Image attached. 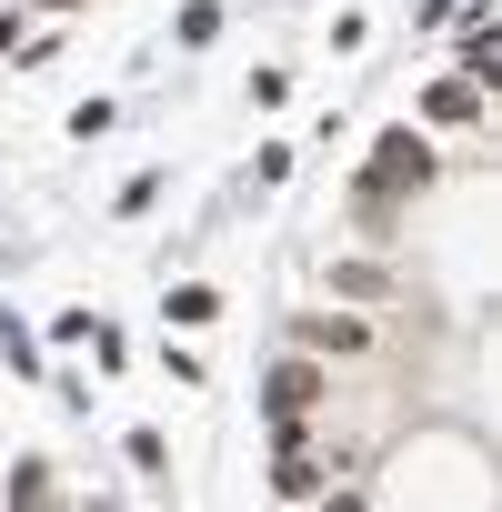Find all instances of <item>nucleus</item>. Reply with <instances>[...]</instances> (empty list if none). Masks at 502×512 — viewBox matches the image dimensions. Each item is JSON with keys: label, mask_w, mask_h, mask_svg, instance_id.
<instances>
[{"label": "nucleus", "mask_w": 502, "mask_h": 512, "mask_svg": "<svg viewBox=\"0 0 502 512\" xmlns=\"http://www.w3.org/2000/svg\"><path fill=\"white\" fill-rule=\"evenodd\" d=\"M21 51V11H0V61H11Z\"/></svg>", "instance_id": "ddd939ff"}, {"label": "nucleus", "mask_w": 502, "mask_h": 512, "mask_svg": "<svg viewBox=\"0 0 502 512\" xmlns=\"http://www.w3.org/2000/svg\"><path fill=\"white\" fill-rule=\"evenodd\" d=\"M432 171H442V151H432L412 121H392V131L362 151V171H352V211H362V221H392L412 191H432Z\"/></svg>", "instance_id": "f257e3e1"}, {"label": "nucleus", "mask_w": 502, "mask_h": 512, "mask_svg": "<svg viewBox=\"0 0 502 512\" xmlns=\"http://www.w3.org/2000/svg\"><path fill=\"white\" fill-rule=\"evenodd\" d=\"M0 352H11V372H21V382H41V342L21 332V312H11V302H0Z\"/></svg>", "instance_id": "6e6552de"}, {"label": "nucleus", "mask_w": 502, "mask_h": 512, "mask_svg": "<svg viewBox=\"0 0 502 512\" xmlns=\"http://www.w3.org/2000/svg\"><path fill=\"white\" fill-rule=\"evenodd\" d=\"M292 342H302V352H362L372 332H362L352 312H302V322H292Z\"/></svg>", "instance_id": "423d86ee"}, {"label": "nucleus", "mask_w": 502, "mask_h": 512, "mask_svg": "<svg viewBox=\"0 0 502 512\" xmlns=\"http://www.w3.org/2000/svg\"><path fill=\"white\" fill-rule=\"evenodd\" d=\"M31 11H81V0H31Z\"/></svg>", "instance_id": "4468645a"}, {"label": "nucleus", "mask_w": 502, "mask_h": 512, "mask_svg": "<svg viewBox=\"0 0 502 512\" xmlns=\"http://www.w3.org/2000/svg\"><path fill=\"white\" fill-rule=\"evenodd\" d=\"M482 101H492V91H482L472 71H442V81L422 91V131H472V121H482Z\"/></svg>", "instance_id": "20e7f679"}, {"label": "nucleus", "mask_w": 502, "mask_h": 512, "mask_svg": "<svg viewBox=\"0 0 502 512\" xmlns=\"http://www.w3.org/2000/svg\"><path fill=\"white\" fill-rule=\"evenodd\" d=\"M322 402H332V372H322L312 352L272 362V382H262V422H272V432H302V422H312Z\"/></svg>", "instance_id": "f03ea898"}, {"label": "nucleus", "mask_w": 502, "mask_h": 512, "mask_svg": "<svg viewBox=\"0 0 502 512\" xmlns=\"http://www.w3.org/2000/svg\"><path fill=\"white\" fill-rule=\"evenodd\" d=\"M101 131H111V101H101V91H91V101H81V111H71V141H101Z\"/></svg>", "instance_id": "f8f14e48"}, {"label": "nucleus", "mask_w": 502, "mask_h": 512, "mask_svg": "<svg viewBox=\"0 0 502 512\" xmlns=\"http://www.w3.org/2000/svg\"><path fill=\"white\" fill-rule=\"evenodd\" d=\"M171 41H181V51H211V41H221V0H181Z\"/></svg>", "instance_id": "0eeeda50"}, {"label": "nucleus", "mask_w": 502, "mask_h": 512, "mask_svg": "<svg viewBox=\"0 0 502 512\" xmlns=\"http://www.w3.org/2000/svg\"><path fill=\"white\" fill-rule=\"evenodd\" d=\"M221 312H231V302H221L211 282H171V292H161V322H171V332H211Z\"/></svg>", "instance_id": "39448f33"}, {"label": "nucleus", "mask_w": 502, "mask_h": 512, "mask_svg": "<svg viewBox=\"0 0 502 512\" xmlns=\"http://www.w3.org/2000/svg\"><path fill=\"white\" fill-rule=\"evenodd\" d=\"M151 201H161V171H131V181H121V221H141Z\"/></svg>", "instance_id": "9d476101"}, {"label": "nucleus", "mask_w": 502, "mask_h": 512, "mask_svg": "<svg viewBox=\"0 0 502 512\" xmlns=\"http://www.w3.org/2000/svg\"><path fill=\"white\" fill-rule=\"evenodd\" d=\"M131 462H141L151 482H171V442H161V432H131Z\"/></svg>", "instance_id": "9b49d317"}, {"label": "nucleus", "mask_w": 502, "mask_h": 512, "mask_svg": "<svg viewBox=\"0 0 502 512\" xmlns=\"http://www.w3.org/2000/svg\"><path fill=\"white\" fill-rule=\"evenodd\" d=\"M272 442H282V462H272V492H282V502H322L342 462H322V452H312L302 432H272Z\"/></svg>", "instance_id": "7ed1b4c3"}, {"label": "nucleus", "mask_w": 502, "mask_h": 512, "mask_svg": "<svg viewBox=\"0 0 502 512\" xmlns=\"http://www.w3.org/2000/svg\"><path fill=\"white\" fill-rule=\"evenodd\" d=\"M0 502H61V482H51V462H21L11 482H0Z\"/></svg>", "instance_id": "1a4fd4ad"}]
</instances>
